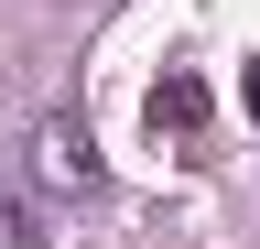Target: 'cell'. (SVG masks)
Listing matches in <instances>:
<instances>
[{"label": "cell", "mask_w": 260, "mask_h": 249, "mask_svg": "<svg viewBox=\"0 0 260 249\" xmlns=\"http://www.w3.org/2000/svg\"><path fill=\"white\" fill-rule=\"evenodd\" d=\"M32 195H98V141H87V119H44V130H32Z\"/></svg>", "instance_id": "6da1fadb"}, {"label": "cell", "mask_w": 260, "mask_h": 249, "mask_svg": "<svg viewBox=\"0 0 260 249\" xmlns=\"http://www.w3.org/2000/svg\"><path fill=\"white\" fill-rule=\"evenodd\" d=\"M141 119H152V141H195V130H206V76H162L152 87V98H141Z\"/></svg>", "instance_id": "7a4b0ae2"}, {"label": "cell", "mask_w": 260, "mask_h": 249, "mask_svg": "<svg viewBox=\"0 0 260 249\" xmlns=\"http://www.w3.org/2000/svg\"><path fill=\"white\" fill-rule=\"evenodd\" d=\"M0 249H44V217H32V195H0Z\"/></svg>", "instance_id": "3957f363"}, {"label": "cell", "mask_w": 260, "mask_h": 249, "mask_svg": "<svg viewBox=\"0 0 260 249\" xmlns=\"http://www.w3.org/2000/svg\"><path fill=\"white\" fill-rule=\"evenodd\" d=\"M249 119H260V54H249Z\"/></svg>", "instance_id": "277c9868"}]
</instances>
